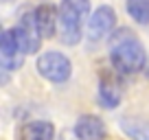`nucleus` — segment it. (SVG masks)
I'll return each mask as SVG.
<instances>
[{"mask_svg":"<svg viewBox=\"0 0 149 140\" xmlns=\"http://www.w3.org/2000/svg\"><path fill=\"white\" fill-rule=\"evenodd\" d=\"M33 18H35V28L40 35H44V37H53L55 35V28H57V11L53 9V7H40V9L33 13Z\"/></svg>","mask_w":149,"mask_h":140,"instance_id":"6","label":"nucleus"},{"mask_svg":"<svg viewBox=\"0 0 149 140\" xmlns=\"http://www.w3.org/2000/svg\"><path fill=\"white\" fill-rule=\"evenodd\" d=\"M0 53H2V57H18V55H22L20 48H18V42H15L13 28L0 33Z\"/></svg>","mask_w":149,"mask_h":140,"instance_id":"11","label":"nucleus"},{"mask_svg":"<svg viewBox=\"0 0 149 140\" xmlns=\"http://www.w3.org/2000/svg\"><path fill=\"white\" fill-rule=\"evenodd\" d=\"M127 13L138 24H149V0H127Z\"/></svg>","mask_w":149,"mask_h":140,"instance_id":"9","label":"nucleus"},{"mask_svg":"<svg viewBox=\"0 0 149 140\" xmlns=\"http://www.w3.org/2000/svg\"><path fill=\"white\" fill-rule=\"evenodd\" d=\"M114 24H116V13H114V9H112V7H99V9L92 13L90 22H88L90 37L92 40L105 37L107 33L114 28Z\"/></svg>","mask_w":149,"mask_h":140,"instance_id":"4","label":"nucleus"},{"mask_svg":"<svg viewBox=\"0 0 149 140\" xmlns=\"http://www.w3.org/2000/svg\"><path fill=\"white\" fill-rule=\"evenodd\" d=\"M99 98H101L103 107H116L121 101V85L114 79H103L101 81V90H99Z\"/></svg>","mask_w":149,"mask_h":140,"instance_id":"8","label":"nucleus"},{"mask_svg":"<svg viewBox=\"0 0 149 140\" xmlns=\"http://www.w3.org/2000/svg\"><path fill=\"white\" fill-rule=\"evenodd\" d=\"M0 33H2V26H0Z\"/></svg>","mask_w":149,"mask_h":140,"instance_id":"13","label":"nucleus"},{"mask_svg":"<svg viewBox=\"0 0 149 140\" xmlns=\"http://www.w3.org/2000/svg\"><path fill=\"white\" fill-rule=\"evenodd\" d=\"M7 81H9V68L5 64H0V85L7 83Z\"/></svg>","mask_w":149,"mask_h":140,"instance_id":"12","label":"nucleus"},{"mask_svg":"<svg viewBox=\"0 0 149 140\" xmlns=\"http://www.w3.org/2000/svg\"><path fill=\"white\" fill-rule=\"evenodd\" d=\"M55 127L48 121H33L22 127V138L24 140H53Z\"/></svg>","mask_w":149,"mask_h":140,"instance_id":"7","label":"nucleus"},{"mask_svg":"<svg viewBox=\"0 0 149 140\" xmlns=\"http://www.w3.org/2000/svg\"><path fill=\"white\" fill-rule=\"evenodd\" d=\"M70 61L57 51H48L37 59V72L53 83H61L70 77Z\"/></svg>","mask_w":149,"mask_h":140,"instance_id":"3","label":"nucleus"},{"mask_svg":"<svg viewBox=\"0 0 149 140\" xmlns=\"http://www.w3.org/2000/svg\"><path fill=\"white\" fill-rule=\"evenodd\" d=\"M90 13L88 0H64L59 7V26L61 40L66 44H77L81 37V24Z\"/></svg>","mask_w":149,"mask_h":140,"instance_id":"2","label":"nucleus"},{"mask_svg":"<svg viewBox=\"0 0 149 140\" xmlns=\"http://www.w3.org/2000/svg\"><path fill=\"white\" fill-rule=\"evenodd\" d=\"M110 59L121 72H138L145 68L147 55L130 28H118L114 35H110Z\"/></svg>","mask_w":149,"mask_h":140,"instance_id":"1","label":"nucleus"},{"mask_svg":"<svg viewBox=\"0 0 149 140\" xmlns=\"http://www.w3.org/2000/svg\"><path fill=\"white\" fill-rule=\"evenodd\" d=\"M123 131L127 136H132L134 140H149V123H143V121H123Z\"/></svg>","mask_w":149,"mask_h":140,"instance_id":"10","label":"nucleus"},{"mask_svg":"<svg viewBox=\"0 0 149 140\" xmlns=\"http://www.w3.org/2000/svg\"><path fill=\"white\" fill-rule=\"evenodd\" d=\"M74 134L79 140H103L105 138V125L99 116H81L74 125Z\"/></svg>","mask_w":149,"mask_h":140,"instance_id":"5","label":"nucleus"}]
</instances>
